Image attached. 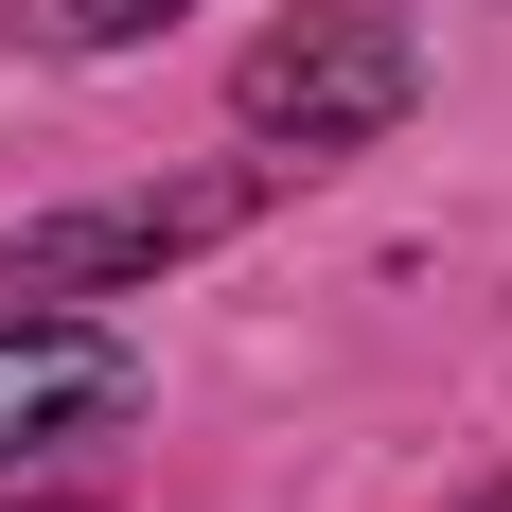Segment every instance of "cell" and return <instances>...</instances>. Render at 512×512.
I'll list each match as a JSON object with an SVG mask.
<instances>
[{
  "label": "cell",
  "instance_id": "cell-1",
  "mask_svg": "<svg viewBox=\"0 0 512 512\" xmlns=\"http://www.w3.org/2000/svg\"><path fill=\"white\" fill-rule=\"evenodd\" d=\"M230 106H248V142L354 159L371 124H407V106H424V36H407V18H371V0H301L283 36H248Z\"/></svg>",
  "mask_w": 512,
  "mask_h": 512
},
{
  "label": "cell",
  "instance_id": "cell-2",
  "mask_svg": "<svg viewBox=\"0 0 512 512\" xmlns=\"http://www.w3.org/2000/svg\"><path fill=\"white\" fill-rule=\"evenodd\" d=\"M265 177H177V195H89V212H36L18 248H0V301L18 318H71L106 283H159V265H195L212 230H248Z\"/></svg>",
  "mask_w": 512,
  "mask_h": 512
},
{
  "label": "cell",
  "instance_id": "cell-3",
  "mask_svg": "<svg viewBox=\"0 0 512 512\" xmlns=\"http://www.w3.org/2000/svg\"><path fill=\"white\" fill-rule=\"evenodd\" d=\"M124 407H142L124 336H89V318H0V460H53V442H89Z\"/></svg>",
  "mask_w": 512,
  "mask_h": 512
}]
</instances>
